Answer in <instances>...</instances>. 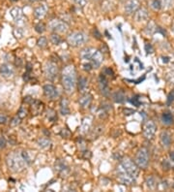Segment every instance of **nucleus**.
I'll use <instances>...</instances> for the list:
<instances>
[{"label":"nucleus","mask_w":174,"mask_h":192,"mask_svg":"<svg viewBox=\"0 0 174 192\" xmlns=\"http://www.w3.org/2000/svg\"><path fill=\"white\" fill-rule=\"evenodd\" d=\"M162 120L165 124L166 125H170L173 123V116L169 113H163L162 116Z\"/></svg>","instance_id":"412c9836"},{"label":"nucleus","mask_w":174,"mask_h":192,"mask_svg":"<svg viewBox=\"0 0 174 192\" xmlns=\"http://www.w3.org/2000/svg\"><path fill=\"white\" fill-rule=\"evenodd\" d=\"M26 115H27V111H26L24 107H22L18 112V116H19L20 119H23V117L26 116Z\"/></svg>","instance_id":"7c9ffc66"},{"label":"nucleus","mask_w":174,"mask_h":192,"mask_svg":"<svg viewBox=\"0 0 174 192\" xmlns=\"http://www.w3.org/2000/svg\"><path fill=\"white\" fill-rule=\"evenodd\" d=\"M49 28L55 32H58V33H63V32H66L68 30V25L62 20H53L50 21Z\"/></svg>","instance_id":"0eeeda50"},{"label":"nucleus","mask_w":174,"mask_h":192,"mask_svg":"<svg viewBox=\"0 0 174 192\" xmlns=\"http://www.w3.org/2000/svg\"><path fill=\"white\" fill-rule=\"evenodd\" d=\"M170 157H171V159L174 161V152H172V153L170 154Z\"/></svg>","instance_id":"8fccbe9b"},{"label":"nucleus","mask_w":174,"mask_h":192,"mask_svg":"<svg viewBox=\"0 0 174 192\" xmlns=\"http://www.w3.org/2000/svg\"><path fill=\"white\" fill-rule=\"evenodd\" d=\"M130 101H131V103L133 104L134 106H135V107H139L140 106V102H139V99H138V96H135V97H133Z\"/></svg>","instance_id":"72a5a7b5"},{"label":"nucleus","mask_w":174,"mask_h":192,"mask_svg":"<svg viewBox=\"0 0 174 192\" xmlns=\"http://www.w3.org/2000/svg\"><path fill=\"white\" fill-rule=\"evenodd\" d=\"M20 123V117L19 116H15L12 119L11 121V126H18Z\"/></svg>","instance_id":"473e14b6"},{"label":"nucleus","mask_w":174,"mask_h":192,"mask_svg":"<svg viewBox=\"0 0 174 192\" xmlns=\"http://www.w3.org/2000/svg\"><path fill=\"white\" fill-rule=\"evenodd\" d=\"M35 30L38 32V33H44L45 32V30H46V26H45V24L44 23H39L38 24H37L36 26H35Z\"/></svg>","instance_id":"c85d7f7f"},{"label":"nucleus","mask_w":174,"mask_h":192,"mask_svg":"<svg viewBox=\"0 0 174 192\" xmlns=\"http://www.w3.org/2000/svg\"><path fill=\"white\" fill-rule=\"evenodd\" d=\"M6 121H7V116L5 114L0 113V124L6 123Z\"/></svg>","instance_id":"ea45409f"},{"label":"nucleus","mask_w":174,"mask_h":192,"mask_svg":"<svg viewBox=\"0 0 174 192\" xmlns=\"http://www.w3.org/2000/svg\"><path fill=\"white\" fill-rule=\"evenodd\" d=\"M80 56L83 60H87L90 62L93 68H98L104 60V57L101 52L96 49H93V48L84 49L80 52Z\"/></svg>","instance_id":"7ed1b4c3"},{"label":"nucleus","mask_w":174,"mask_h":192,"mask_svg":"<svg viewBox=\"0 0 174 192\" xmlns=\"http://www.w3.org/2000/svg\"><path fill=\"white\" fill-rule=\"evenodd\" d=\"M46 11H47V7L46 5H41V6L37 7L34 10V16L35 18L37 19H43L46 14Z\"/></svg>","instance_id":"dca6fc26"},{"label":"nucleus","mask_w":174,"mask_h":192,"mask_svg":"<svg viewBox=\"0 0 174 192\" xmlns=\"http://www.w3.org/2000/svg\"><path fill=\"white\" fill-rule=\"evenodd\" d=\"M73 2H75V3H77V5H80V6H84V5H85L86 4V1H87V0H73Z\"/></svg>","instance_id":"37998d69"},{"label":"nucleus","mask_w":174,"mask_h":192,"mask_svg":"<svg viewBox=\"0 0 174 192\" xmlns=\"http://www.w3.org/2000/svg\"><path fill=\"white\" fill-rule=\"evenodd\" d=\"M161 141H162V144L165 147H168L170 145V142H171V137H170V134L166 131H163L162 132L161 134Z\"/></svg>","instance_id":"aec40b11"},{"label":"nucleus","mask_w":174,"mask_h":192,"mask_svg":"<svg viewBox=\"0 0 174 192\" xmlns=\"http://www.w3.org/2000/svg\"><path fill=\"white\" fill-rule=\"evenodd\" d=\"M38 146L42 148H47L50 147V142L47 140V139L42 138L38 140Z\"/></svg>","instance_id":"b1692460"},{"label":"nucleus","mask_w":174,"mask_h":192,"mask_svg":"<svg viewBox=\"0 0 174 192\" xmlns=\"http://www.w3.org/2000/svg\"><path fill=\"white\" fill-rule=\"evenodd\" d=\"M86 41V36L81 32H73L68 37V43L73 47H80Z\"/></svg>","instance_id":"39448f33"},{"label":"nucleus","mask_w":174,"mask_h":192,"mask_svg":"<svg viewBox=\"0 0 174 192\" xmlns=\"http://www.w3.org/2000/svg\"><path fill=\"white\" fill-rule=\"evenodd\" d=\"M44 109H45V105L43 102H41V101L33 100V102L31 103V112H32V114L35 116L43 113Z\"/></svg>","instance_id":"ddd939ff"},{"label":"nucleus","mask_w":174,"mask_h":192,"mask_svg":"<svg viewBox=\"0 0 174 192\" xmlns=\"http://www.w3.org/2000/svg\"><path fill=\"white\" fill-rule=\"evenodd\" d=\"M147 185H148V187L150 189H154L156 187V181H155V179L154 178H149L147 179Z\"/></svg>","instance_id":"c756f323"},{"label":"nucleus","mask_w":174,"mask_h":192,"mask_svg":"<svg viewBox=\"0 0 174 192\" xmlns=\"http://www.w3.org/2000/svg\"><path fill=\"white\" fill-rule=\"evenodd\" d=\"M5 147H6V140L4 139V137L0 136V149L4 148Z\"/></svg>","instance_id":"a19ab883"},{"label":"nucleus","mask_w":174,"mask_h":192,"mask_svg":"<svg viewBox=\"0 0 174 192\" xmlns=\"http://www.w3.org/2000/svg\"><path fill=\"white\" fill-rule=\"evenodd\" d=\"M11 16L13 17V19L17 21L19 23H24V17H23V13H22V10L19 8V7H15L11 10V12H10Z\"/></svg>","instance_id":"9b49d317"},{"label":"nucleus","mask_w":174,"mask_h":192,"mask_svg":"<svg viewBox=\"0 0 174 192\" xmlns=\"http://www.w3.org/2000/svg\"><path fill=\"white\" fill-rule=\"evenodd\" d=\"M60 112L63 116L69 115L70 114V109H69V103H68V100L66 98L61 99L60 102Z\"/></svg>","instance_id":"a211bd4d"},{"label":"nucleus","mask_w":174,"mask_h":192,"mask_svg":"<svg viewBox=\"0 0 174 192\" xmlns=\"http://www.w3.org/2000/svg\"><path fill=\"white\" fill-rule=\"evenodd\" d=\"M62 84L68 92L73 91L77 84V72L73 66H67L62 73Z\"/></svg>","instance_id":"f03ea898"},{"label":"nucleus","mask_w":174,"mask_h":192,"mask_svg":"<svg viewBox=\"0 0 174 192\" xmlns=\"http://www.w3.org/2000/svg\"><path fill=\"white\" fill-rule=\"evenodd\" d=\"M49 115H47V117H49V119H50L51 121H53L57 119V116H56V114H55V112L54 111H52V110H49Z\"/></svg>","instance_id":"c9c22d12"},{"label":"nucleus","mask_w":174,"mask_h":192,"mask_svg":"<svg viewBox=\"0 0 174 192\" xmlns=\"http://www.w3.org/2000/svg\"><path fill=\"white\" fill-rule=\"evenodd\" d=\"M94 35L96 36V38H97V39H101V36H102V35H101V33H100V32L98 31V29H95V30H94Z\"/></svg>","instance_id":"a18cd8bd"},{"label":"nucleus","mask_w":174,"mask_h":192,"mask_svg":"<svg viewBox=\"0 0 174 192\" xmlns=\"http://www.w3.org/2000/svg\"><path fill=\"white\" fill-rule=\"evenodd\" d=\"M99 85H100V89H101V92L104 95L107 96L108 95V83L107 80L105 78L104 74H101L99 77Z\"/></svg>","instance_id":"9d476101"},{"label":"nucleus","mask_w":174,"mask_h":192,"mask_svg":"<svg viewBox=\"0 0 174 192\" xmlns=\"http://www.w3.org/2000/svg\"><path fill=\"white\" fill-rule=\"evenodd\" d=\"M103 132H104V126L103 125H98V126H96L94 128V130H93L92 134H91V137L92 138H97V136L101 135Z\"/></svg>","instance_id":"393cba45"},{"label":"nucleus","mask_w":174,"mask_h":192,"mask_svg":"<svg viewBox=\"0 0 174 192\" xmlns=\"http://www.w3.org/2000/svg\"><path fill=\"white\" fill-rule=\"evenodd\" d=\"M155 132H156V125L154 122L151 120H148L147 122H145V124L143 126V134H144L145 138L151 140L153 136H154Z\"/></svg>","instance_id":"1a4fd4ad"},{"label":"nucleus","mask_w":174,"mask_h":192,"mask_svg":"<svg viewBox=\"0 0 174 192\" xmlns=\"http://www.w3.org/2000/svg\"><path fill=\"white\" fill-rule=\"evenodd\" d=\"M83 69L85 71H91L93 69V66H92L91 63H87V64H84L83 65Z\"/></svg>","instance_id":"79ce46f5"},{"label":"nucleus","mask_w":174,"mask_h":192,"mask_svg":"<svg viewBox=\"0 0 174 192\" xmlns=\"http://www.w3.org/2000/svg\"><path fill=\"white\" fill-rule=\"evenodd\" d=\"M20 154H22V158H23L24 161H25L26 163H27V164H30L31 160H30V157H29V155H28V153L26 152V151H22Z\"/></svg>","instance_id":"f704fd0d"},{"label":"nucleus","mask_w":174,"mask_h":192,"mask_svg":"<svg viewBox=\"0 0 174 192\" xmlns=\"http://www.w3.org/2000/svg\"><path fill=\"white\" fill-rule=\"evenodd\" d=\"M104 75H107V76H109V77H113L114 76V73L112 71V69H110V68H104Z\"/></svg>","instance_id":"4c0bfd02"},{"label":"nucleus","mask_w":174,"mask_h":192,"mask_svg":"<svg viewBox=\"0 0 174 192\" xmlns=\"http://www.w3.org/2000/svg\"><path fill=\"white\" fill-rule=\"evenodd\" d=\"M55 169H56L60 174H62V175L64 174L65 171H67V172L69 171V170H68V167L66 166V164H65V163H63L62 161H58V162L55 164Z\"/></svg>","instance_id":"5701e85b"},{"label":"nucleus","mask_w":174,"mask_h":192,"mask_svg":"<svg viewBox=\"0 0 174 192\" xmlns=\"http://www.w3.org/2000/svg\"><path fill=\"white\" fill-rule=\"evenodd\" d=\"M174 101V89L172 90V91L168 94V97H167V104L169 105V104H171L172 102Z\"/></svg>","instance_id":"e433bc0d"},{"label":"nucleus","mask_w":174,"mask_h":192,"mask_svg":"<svg viewBox=\"0 0 174 192\" xmlns=\"http://www.w3.org/2000/svg\"><path fill=\"white\" fill-rule=\"evenodd\" d=\"M92 101V95L90 94H84L83 96L78 99V103L81 107H88L89 105L91 104Z\"/></svg>","instance_id":"6ab92c4d"},{"label":"nucleus","mask_w":174,"mask_h":192,"mask_svg":"<svg viewBox=\"0 0 174 192\" xmlns=\"http://www.w3.org/2000/svg\"><path fill=\"white\" fill-rule=\"evenodd\" d=\"M135 162L140 168H146L148 165V151L146 148H141L135 156Z\"/></svg>","instance_id":"423d86ee"},{"label":"nucleus","mask_w":174,"mask_h":192,"mask_svg":"<svg viewBox=\"0 0 174 192\" xmlns=\"http://www.w3.org/2000/svg\"><path fill=\"white\" fill-rule=\"evenodd\" d=\"M25 161L23 160L22 154L13 153L7 157V165L10 170L13 172H20L25 167Z\"/></svg>","instance_id":"20e7f679"},{"label":"nucleus","mask_w":174,"mask_h":192,"mask_svg":"<svg viewBox=\"0 0 174 192\" xmlns=\"http://www.w3.org/2000/svg\"><path fill=\"white\" fill-rule=\"evenodd\" d=\"M0 74L3 77H10L14 74V69L9 64H2L0 66Z\"/></svg>","instance_id":"2eb2a0df"},{"label":"nucleus","mask_w":174,"mask_h":192,"mask_svg":"<svg viewBox=\"0 0 174 192\" xmlns=\"http://www.w3.org/2000/svg\"><path fill=\"white\" fill-rule=\"evenodd\" d=\"M139 7V1L138 0H129L125 5V11L127 14H131L135 12Z\"/></svg>","instance_id":"4468645a"},{"label":"nucleus","mask_w":174,"mask_h":192,"mask_svg":"<svg viewBox=\"0 0 174 192\" xmlns=\"http://www.w3.org/2000/svg\"><path fill=\"white\" fill-rule=\"evenodd\" d=\"M86 87H87V79L81 77L80 79V81H78V88L82 91V90H84Z\"/></svg>","instance_id":"a878e982"},{"label":"nucleus","mask_w":174,"mask_h":192,"mask_svg":"<svg viewBox=\"0 0 174 192\" xmlns=\"http://www.w3.org/2000/svg\"><path fill=\"white\" fill-rule=\"evenodd\" d=\"M26 70H27V73H29L31 71V64H27V67H26Z\"/></svg>","instance_id":"09e8293b"},{"label":"nucleus","mask_w":174,"mask_h":192,"mask_svg":"<svg viewBox=\"0 0 174 192\" xmlns=\"http://www.w3.org/2000/svg\"><path fill=\"white\" fill-rule=\"evenodd\" d=\"M37 44H38L39 48H41V49H44V48H46V45H47V40L45 38V37H41V38L38 40V42H37Z\"/></svg>","instance_id":"cd10ccee"},{"label":"nucleus","mask_w":174,"mask_h":192,"mask_svg":"<svg viewBox=\"0 0 174 192\" xmlns=\"http://www.w3.org/2000/svg\"><path fill=\"white\" fill-rule=\"evenodd\" d=\"M44 92L45 95L46 97H49V99H54L58 96V91H57V88L55 87L51 84H46L44 87Z\"/></svg>","instance_id":"f8f14e48"},{"label":"nucleus","mask_w":174,"mask_h":192,"mask_svg":"<svg viewBox=\"0 0 174 192\" xmlns=\"http://www.w3.org/2000/svg\"><path fill=\"white\" fill-rule=\"evenodd\" d=\"M148 12H147V10L145 9H139L138 12H136L135 14V20L136 21H143V20H146L147 19H148Z\"/></svg>","instance_id":"f3484780"},{"label":"nucleus","mask_w":174,"mask_h":192,"mask_svg":"<svg viewBox=\"0 0 174 192\" xmlns=\"http://www.w3.org/2000/svg\"><path fill=\"white\" fill-rule=\"evenodd\" d=\"M112 97H113V100L115 101L116 103H123L125 101L126 96H125V94L122 91H116L113 94Z\"/></svg>","instance_id":"4be33fe9"},{"label":"nucleus","mask_w":174,"mask_h":192,"mask_svg":"<svg viewBox=\"0 0 174 192\" xmlns=\"http://www.w3.org/2000/svg\"><path fill=\"white\" fill-rule=\"evenodd\" d=\"M11 1H13V2H15V1H18V0H11Z\"/></svg>","instance_id":"3c124183"},{"label":"nucleus","mask_w":174,"mask_h":192,"mask_svg":"<svg viewBox=\"0 0 174 192\" xmlns=\"http://www.w3.org/2000/svg\"><path fill=\"white\" fill-rule=\"evenodd\" d=\"M45 72H46V77L49 80H54L58 75V67H57V65L55 63L49 62L46 65Z\"/></svg>","instance_id":"6e6552de"},{"label":"nucleus","mask_w":174,"mask_h":192,"mask_svg":"<svg viewBox=\"0 0 174 192\" xmlns=\"http://www.w3.org/2000/svg\"><path fill=\"white\" fill-rule=\"evenodd\" d=\"M124 113H125V115H131V114H134L135 112L133 111V110H130V109H126L125 111H124Z\"/></svg>","instance_id":"49530a36"},{"label":"nucleus","mask_w":174,"mask_h":192,"mask_svg":"<svg viewBox=\"0 0 174 192\" xmlns=\"http://www.w3.org/2000/svg\"><path fill=\"white\" fill-rule=\"evenodd\" d=\"M50 41H51L52 44L59 45L61 43V38H60V36H58L57 34H52L50 36Z\"/></svg>","instance_id":"bb28decb"},{"label":"nucleus","mask_w":174,"mask_h":192,"mask_svg":"<svg viewBox=\"0 0 174 192\" xmlns=\"http://www.w3.org/2000/svg\"><path fill=\"white\" fill-rule=\"evenodd\" d=\"M151 6L154 10H159L161 8V1L160 0H153Z\"/></svg>","instance_id":"2f4dec72"},{"label":"nucleus","mask_w":174,"mask_h":192,"mask_svg":"<svg viewBox=\"0 0 174 192\" xmlns=\"http://www.w3.org/2000/svg\"><path fill=\"white\" fill-rule=\"evenodd\" d=\"M61 136L63 138H69L71 136V132L68 130V129H63L61 131Z\"/></svg>","instance_id":"58836bf2"},{"label":"nucleus","mask_w":174,"mask_h":192,"mask_svg":"<svg viewBox=\"0 0 174 192\" xmlns=\"http://www.w3.org/2000/svg\"><path fill=\"white\" fill-rule=\"evenodd\" d=\"M118 180L123 184H131L138 178V169L130 159H124L117 168Z\"/></svg>","instance_id":"f257e3e1"},{"label":"nucleus","mask_w":174,"mask_h":192,"mask_svg":"<svg viewBox=\"0 0 174 192\" xmlns=\"http://www.w3.org/2000/svg\"><path fill=\"white\" fill-rule=\"evenodd\" d=\"M33 98H31L30 96H26V97H24V102L25 103H29V104H31L33 102Z\"/></svg>","instance_id":"c03bdc74"},{"label":"nucleus","mask_w":174,"mask_h":192,"mask_svg":"<svg viewBox=\"0 0 174 192\" xmlns=\"http://www.w3.org/2000/svg\"><path fill=\"white\" fill-rule=\"evenodd\" d=\"M15 64H17L18 66H20V65H22V60H20L19 58H18V59L15 60Z\"/></svg>","instance_id":"de8ad7c7"}]
</instances>
